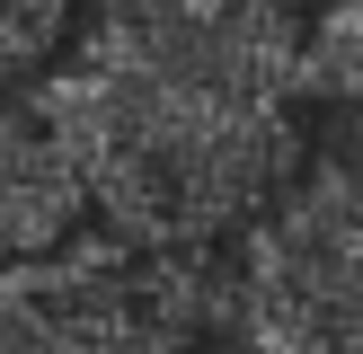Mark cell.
Returning <instances> with one entry per match:
<instances>
[{
  "label": "cell",
  "mask_w": 363,
  "mask_h": 354,
  "mask_svg": "<svg viewBox=\"0 0 363 354\" xmlns=\"http://www.w3.org/2000/svg\"><path fill=\"white\" fill-rule=\"evenodd\" d=\"M284 88L311 106H354V0H328L319 27L293 35V62H284Z\"/></svg>",
  "instance_id": "5b68a950"
},
{
  "label": "cell",
  "mask_w": 363,
  "mask_h": 354,
  "mask_svg": "<svg viewBox=\"0 0 363 354\" xmlns=\"http://www.w3.org/2000/svg\"><path fill=\"white\" fill-rule=\"evenodd\" d=\"M80 169H71L62 133L27 106H0V266L35 257V248L71 239L80 230Z\"/></svg>",
  "instance_id": "277c9868"
},
{
  "label": "cell",
  "mask_w": 363,
  "mask_h": 354,
  "mask_svg": "<svg viewBox=\"0 0 363 354\" xmlns=\"http://www.w3.org/2000/svg\"><path fill=\"white\" fill-rule=\"evenodd\" d=\"M240 230L248 328L275 354H354V106H328V133Z\"/></svg>",
  "instance_id": "7a4b0ae2"
},
{
  "label": "cell",
  "mask_w": 363,
  "mask_h": 354,
  "mask_svg": "<svg viewBox=\"0 0 363 354\" xmlns=\"http://www.w3.org/2000/svg\"><path fill=\"white\" fill-rule=\"evenodd\" d=\"M142 275L116 239H53L0 266V354H133Z\"/></svg>",
  "instance_id": "3957f363"
},
{
  "label": "cell",
  "mask_w": 363,
  "mask_h": 354,
  "mask_svg": "<svg viewBox=\"0 0 363 354\" xmlns=\"http://www.w3.org/2000/svg\"><path fill=\"white\" fill-rule=\"evenodd\" d=\"M62 27H71V0H0V88L35 80L45 53L62 45Z\"/></svg>",
  "instance_id": "8992f818"
},
{
  "label": "cell",
  "mask_w": 363,
  "mask_h": 354,
  "mask_svg": "<svg viewBox=\"0 0 363 354\" xmlns=\"http://www.w3.org/2000/svg\"><path fill=\"white\" fill-rule=\"evenodd\" d=\"M204 354H275V346H266V336H257V328H248V319H240V310H230V319H222V328H204Z\"/></svg>",
  "instance_id": "52a82bcc"
},
{
  "label": "cell",
  "mask_w": 363,
  "mask_h": 354,
  "mask_svg": "<svg viewBox=\"0 0 363 354\" xmlns=\"http://www.w3.org/2000/svg\"><path fill=\"white\" fill-rule=\"evenodd\" d=\"M35 115L62 133L80 169V204L106 222L124 257L230 239L311 151L275 98H204L98 45L45 80Z\"/></svg>",
  "instance_id": "6da1fadb"
}]
</instances>
